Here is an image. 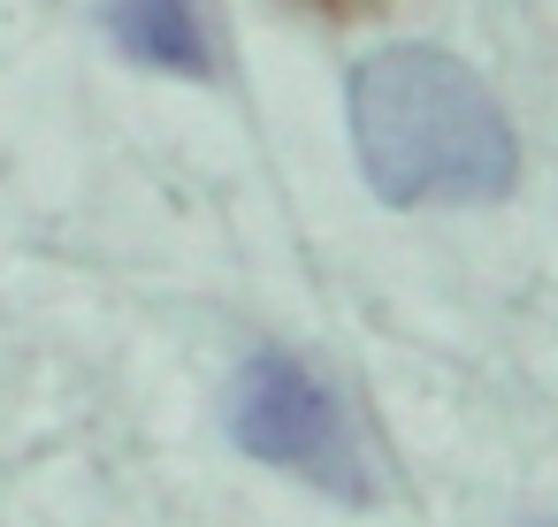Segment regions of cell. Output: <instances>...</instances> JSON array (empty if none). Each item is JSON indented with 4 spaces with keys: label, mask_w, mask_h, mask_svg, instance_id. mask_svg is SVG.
<instances>
[{
    "label": "cell",
    "mask_w": 558,
    "mask_h": 527,
    "mask_svg": "<svg viewBox=\"0 0 558 527\" xmlns=\"http://www.w3.org/2000/svg\"><path fill=\"white\" fill-rule=\"evenodd\" d=\"M360 176L383 207H489L520 176L497 93L444 47H383L344 93Z\"/></svg>",
    "instance_id": "6da1fadb"
},
{
    "label": "cell",
    "mask_w": 558,
    "mask_h": 527,
    "mask_svg": "<svg viewBox=\"0 0 558 527\" xmlns=\"http://www.w3.org/2000/svg\"><path fill=\"white\" fill-rule=\"evenodd\" d=\"M108 39L161 77H215V47L192 0H108Z\"/></svg>",
    "instance_id": "3957f363"
},
{
    "label": "cell",
    "mask_w": 558,
    "mask_h": 527,
    "mask_svg": "<svg viewBox=\"0 0 558 527\" xmlns=\"http://www.w3.org/2000/svg\"><path fill=\"white\" fill-rule=\"evenodd\" d=\"M222 428L245 458H260L276 474H299L306 489H322L337 504H375L367 443H360L337 382L314 375L299 352L260 344L222 390Z\"/></svg>",
    "instance_id": "7a4b0ae2"
},
{
    "label": "cell",
    "mask_w": 558,
    "mask_h": 527,
    "mask_svg": "<svg viewBox=\"0 0 558 527\" xmlns=\"http://www.w3.org/2000/svg\"><path fill=\"white\" fill-rule=\"evenodd\" d=\"M527 527H558V519H527Z\"/></svg>",
    "instance_id": "277c9868"
}]
</instances>
